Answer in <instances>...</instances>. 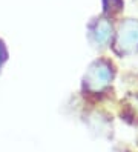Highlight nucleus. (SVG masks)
<instances>
[{
	"label": "nucleus",
	"instance_id": "1",
	"mask_svg": "<svg viewBox=\"0 0 138 152\" xmlns=\"http://www.w3.org/2000/svg\"><path fill=\"white\" fill-rule=\"evenodd\" d=\"M109 32H110V28H109V25L106 22L103 23H100L98 25V28H97V39L100 42H104L109 39Z\"/></svg>",
	"mask_w": 138,
	"mask_h": 152
}]
</instances>
